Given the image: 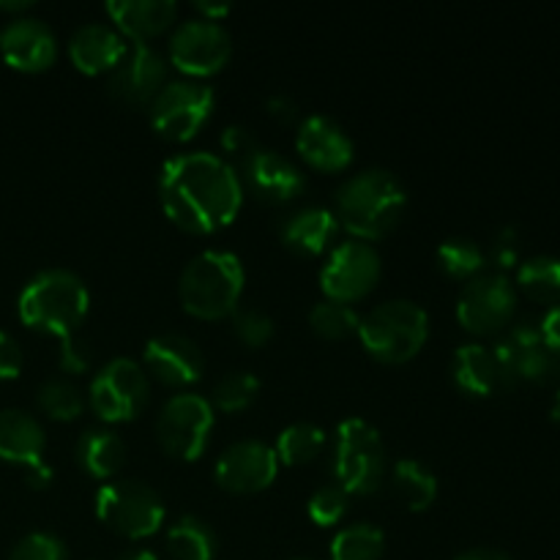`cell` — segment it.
<instances>
[{"label": "cell", "instance_id": "6da1fadb", "mask_svg": "<svg viewBox=\"0 0 560 560\" xmlns=\"http://www.w3.org/2000/svg\"><path fill=\"white\" fill-rule=\"evenodd\" d=\"M159 200L180 230L195 235L228 228L244 202V184L233 164L211 151L178 153L159 173Z\"/></svg>", "mask_w": 560, "mask_h": 560}, {"label": "cell", "instance_id": "7a4b0ae2", "mask_svg": "<svg viewBox=\"0 0 560 560\" xmlns=\"http://www.w3.org/2000/svg\"><path fill=\"white\" fill-rule=\"evenodd\" d=\"M408 191L405 184L383 167L350 175L337 191V219L359 241H377L392 233L405 217Z\"/></svg>", "mask_w": 560, "mask_h": 560}, {"label": "cell", "instance_id": "3957f363", "mask_svg": "<svg viewBox=\"0 0 560 560\" xmlns=\"http://www.w3.org/2000/svg\"><path fill=\"white\" fill-rule=\"evenodd\" d=\"M91 306L88 284L66 268H47L22 288L16 312L25 326L66 339L77 334Z\"/></svg>", "mask_w": 560, "mask_h": 560}, {"label": "cell", "instance_id": "277c9868", "mask_svg": "<svg viewBox=\"0 0 560 560\" xmlns=\"http://www.w3.org/2000/svg\"><path fill=\"white\" fill-rule=\"evenodd\" d=\"M244 284L246 273L238 255L228 249H206L180 271V304L200 320H222L241 306Z\"/></svg>", "mask_w": 560, "mask_h": 560}, {"label": "cell", "instance_id": "5b68a950", "mask_svg": "<svg viewBox=\"0 0 560 560\" xmlns=\"http://www.w3.org/2000/svg\"><path fill=\"white\" fill-rule=\"evenodd\" d=\"M355 337L366 353L383 364H405L424 348L430 337V317L416 301H383L361 317Z\"/></svg>", "mask_w": 560, "mask_h": 560}, {"label": "cell", "instance_id": "8992f818", "mask_svg": "<svg viewBox=\"0 0 560 560\" xmlns=\"http://www.w3.org/2000/svg\"><path fill=\"white\" fill-rule=\"evenodd\" d=\"M386 476V446L370 421L348 419L337 427L334 479L348 495H372Z\"/></svg>", "mask_w": 560, "mask_h": 560}, {"label": "cell", "instance_id": "52a82bcc", "mask_svg": "<svg viewBox=\"0 0 560 560\" xmlns=\"http://www.w3.org/2000/svg\"><path fill=\"white\" fill-rule=\"evenodd\" d=\"M96 514L126 539H145L164 525V503L153 487L137 479L107 481L96 492Z\"/></svg>", "mask_w": 560, "mask_h": 560}, {"label": "cell", "instance_id": "ba28073f", "mask_svg": "<svg viewBox=\"0 0 560 560\" xmlns=\"http://www.w3.org/2000/svg\"><path fill=\"white\" fill-rule=\"evenodd\" d=\"M151 381L135 359H113L93 375L88 402L104 424L131 421L145 410Z\"/></svg>", "mask_w": 560, "mask_h": 560}, {"label": "cell", "instance_id": "9c48e42d", "mask_svg": "<svg viewBox=\"0 0 560 560\" xmlns=\"http://www.w3.org/2000/svg\"><path fill=\"white\" fill-rule=\"evenodd\" d=\"M211 88L200 80H167V85L156 93L148 109H151V124L164 140L186 142L208 124L213 113Z\"/></svg>", "mask_w": 560, "mask_h": 560}, {"label": "cell", "instance_id": "30bf717a", "mask_svg": "<svg viewBox=\"0 0 560 560\" xmlns=\"http://www.w3.org/2000/svg\"><path fill=\"white\" fill-rule=\"evenodd\" d=\"M213 432V408L206 397L180 392L164 402L156 419V438L164 452L184 463H195L208 448Z\"/></svg>", "mask_w": 560, "mask_h": 560}, {"label": "cell", "instance_id": "8fae6325", "mask_svg": "<svg viewBox=\"0 0 560 560\" xmlns=\"http://www.w3.org/2000/svg\"><path fill=\"white\" fill-rule=\"evenodd\" d=\"M233 55V38L222 22L186 20L170 33V63L189 80L211 77L228 66Z\"/></svg>", "mask_w": 560, "mask_h": 560}, {"label": "cell", "instance_id": "7c38bea8", "mask_svg": "<svg viewBox=\"0 0 560 560\" xmlns=\"http://www.w3.org/2000/svg\"><path fill=\"white\" fill-rule=\"evenodd\" d=\"M514 310H517V288L506 273H479L465 288L459 290L457 299V320L465 331L498 334L512 323Z\"/></svg>", "mask_w": 560, "mask_h": 560}, {"label": "cell", "instance_id": "4fadbf2b", "mask_svg": "<svg viewBox=\"0 0 560 560\" xmlns=\"http://www.w3.org/2000/svg\"><path fill=\"white\" fill-rule=\"evenodd\" d=\"M381 255L366 241H342L328 255V262L320 271V288L328 301L353 304L370 295L381 279Z\"/></svg>", "mask_w": 560, "mask_h": 560}, {"label": "cell", "instance_id": "5bb4252c", "mask_svg": "<svg viewBox=\"0 0 560 560\" xmlns=\"http://www.w3.org/2000/svg\"><path fill=\"white\" fill-rule=\"evenodd\" d=\"M277 470L279 459L273 446L249 438V441L233 443L219 454L213 476H217L219 487L233 495H255L273 485Z\"/></svg>", "mask_w": 560, "mask_h": 560}, {"label": "cell", "instance_id": "9a60e30c", "mask_svg": "<svg viewBox=\"0 0 560 560\" xmlns=\"http://www.w3.org/2000/svg\"><path fill=\"white\" fill-rule=\"evenodd\" d=\"M107 85L120 104H151L167 85V60L148 44H129L120 63L107 74Z\"/></svg>", "mask_w": 560, "mask_h": 560}, {"label": "cell", "instance_id": "2e32d148", "mask_svg": "<svg viewBox=\"0 0 560 560\" xmlns=\"http://www.w3.org/2000/svg\"><path fill=\"white\" fill-rule=\"evenodd\" d=\"M241 184L249 186L252 195L268 206H284L306 189L299 164L268 148H257L241 162Z\"/></svg>", "mask_w": 560, "mask_h": 560}, {"label": "cell", "instance_id": "e0dca14e", "mask_svg": "<svg viewBox=\"0 0 560 560\" xmlns=\"http://www.w3.org/2000/svg\"><path fill=\"white\" fill-rule=\"evenodd\" d=\"M142 359H145L148 372L156 375L162 383H167V386H191L206 372V359H202L200 345L178 331L153 334L145 342Z\"/></svg>", "mask_w": 560, "mask_h": 560}, {"label": "cell", "instance_id": "ac0fdd59", "mask_svg": "<svg viewBox=\"0 0 560 560\" xmlns=\"http://www.w3.org/2000/svg\"><path fill=\"white\" fill-rule=\"evenodd\" d=\"M0 55L16 71H44L58 58V38L47 22L16 16L0 31Z\"/></svg>", "mask_w": 560, "mask_h": 560}, {"label": "cell", "instance_id": "d6986e66", "mask_svg": "<svg viewBox=\"0 0 560 560\" xmlns=\"http://www.w3.org/2000/svg\"><path fill=\"white\" fill-rule=\"evenodd\" d=\"M295 148L306 164L326 173H339L353 162V140L328 115H306L295 131Z\"/></svg>", "mask_w": 560, "mask_h": 560}, {"label": "cell", "instance_id": "ffe728a7", "mask_svg": "<svg viewBox=\"0 0 560 560\" xmlns=\"http://www.w3.org/2000/svg\"><path fill=\"white\" fill-rule=\"evenodd\" d=\"M126 49V38L107 22H88L69 38V58L82 74H109Z\"/></svg>", "mask_w": 560, "mask_h": 560}, {"label": "cell", "instance_id": "44dd1931", "mask_svg": "<svg viewBox=\"0 0 560 560\" xmlns=\"http://www.w3.org/2000/svg\"><path fill=\"white\" fill-rule=\"evenodd\" d=\"M107 14L113 27L135 44H148L175 22V0H109Z\"/></svg>", "mask_w": 560, "mask_h": 560}, {"label": "cell", "instance_id": "7402d4cb", "mask_svg": "<svg viewBox=\"0 0 560 560\" xmlns=\"http://www.w3.org/2000/svg\"><path fill=\"white\" fill-rule=\"evenodd\" d=\"M339 233V219L331 208L320 206H306L290 213L279 228L284 246L293 249L295 255L317 257L331 246V241Z\"/></svg>", "mask_w": 560, "mask_h": 560}, {"label": "cell", "instance_id": "603a6c76", "mask_svg": "<svg viewBox=\"0 0 560 560\" xmlns=\"http://www.w3.org/2000/svg\"><path fill=\"white\" fill-rule=\"evenodd\" d=\"M44 427L25 410H0V459L22 468H36L44 463Z\"/></svg>", "mask_w": 560, "mask_h": 560}, {"label": "cell", "instance_id": "cb8c5ba5", "mask_svg": "<svg viewBox=\"0 0 560 560\" xmlns=\"http://www.w3.org/2000/svg\"><path fill=\"white\" fill-rule=\"evenodd\" d=\"M492 353H495L506 386H514V383L545 386V383H552L560 377V355L552 353L545 342L534 345V348H514L506 339H501L492 348Z\"/></svg>", "mask_w": 560, "mask_h": 560}, {"label": "cell", "instance_id": "d4e9b609", "mask_svg": "<svg viewBox=\"0 0 560 560\" xmlns=\"http://www.w3.org/2000/svg\"><path fill=\"white\" fill-rule=\"evenodd\" d=\"M452 377L454 386L463 394H468V397H492L495 392L506 388V381H503V372L498 366L492 348L476 342L463 345L454 353Z\"/></svg>", "mask_w": 560, "mask_h": 560}, {"label": "cell", "instance_id": "484cf974", "mask_svg": "<svg viewBox=\"0 0 560 560\" xmlns=\"http://www.w3.org/2000/svg\"><path fill=\"white\" fill-rule=\"evenodd\" d=\"M77 463L93 479L109 481L118 476V470L126 463V443L120 441L118 432L107 427H91L77 441Z\"/></svg>", "mask_w": 560, "mask_h": 560}, {"label": "cell", "instance_id": "4316f807", "mask_svg": "<svg viewBox=\"0 0 560 560\" xmlns=\"http://www.w3.org/2000/svg\"><path fill=\"white\" fill-rule=\"evenodd\" d=\"M394 495L410 512H427L438 501V479L419 459H397L392 468Z\"/></svg>", "mask_w": 560, "mask_h": 560}, {"label": "cell", "instance_id": "83f0119b", "mask_svg": "<svg viewBox=\"0 0 560 560\" xmlns=\"http://www.w3.org/2000/svg\"><path fill=\"white\" fill-rule=\"evenodd\" d=\"M167 552L173 560H213L217 558V534L206 520L186 514L170 525Z\"/></svg>", "mask_w": 560, "mask_h": 560}, {"label": "cell", "instance_id": "f1b7e54d", "mask_svg": "<svg viewBox=\"0 0 560 560\" xmlns=\"http://www.w3.org/2000/svg\"><path fill=\"white\" fill-rule=\"evenodd\" d=\"M517 288L536 304H560V260L550 255H539L525 260L517 268Z\"/></svg>", "mask_w": 560, "mask_h": 560}, {"label": "cell", "instance_id": "f546056e", "mask_svg": "<svg viewBox=\"0 0 560 560\" xmlns=\"http://www.w3.org/2000/svg\"><path fill=\"white\" fill-rule=\"evenodd\" d=\"M323 448H326V432L312 421H295L279 432L273 452L282 465H310L320 457Z\"/></svg>", "mask_w": 560, "mask_h": 560}, {"label": "cell", "instance_id": "4dcf8cb0", "mask_svg": "<svg viewBox=\"0 0 560 560\" xmlns=\"http://www.w3.org/2000/svg\"><path fill=\"white\" fill-rule=\"evenodd\" d=\"M386 536L377 525L355 523L342 528L331 541V560H381Z\"/></svg>", "mask_w": 560, "mask_h": 560}, {"label": "cell", "instance_id": "1f68e13d", "mask_svg": "<svg viewBox=\"0 0 560 560\" xmlns=\"http://www.w3.org/2000/svg\"><path fill=\"white\" fill-rule=\"evenodd\" d=\"M438 266L452 279H474L485 271L487 255L476 241L470 238H446L435 252Z\"/></svg>", "mask_w": 560, "mask_h": 560}, {"label": "cell", "instance_id": "d6a6232c", "mask_svg": "<svg viewBox=\"0 0 560 560\" xmlns=\"http://www.w3.org/2000/svg\"><path fill=\"white\" fill-rule=\"evenodd\" d=\"M36 402L44 416L55 421H74L85 410V397L80 388L66 377H49L38 386Z\"/></svg>", "mask_w": 560, "mask_h": 560}, {"label": "cell", "instance_id": "836d02e7", "mask_svg": "<svg viewBox=\"0 0 560 560\" xmlns=\"http://www.w3.org/2000/svg\"><path fill=\"white\" fill-rule=\"evenodd\" d=\"M260 394V381H257L252 372H228V375L219 377L213 383V394H211V408L224 410V413H238V410H246Z\"/></svg>", "mask_w": 560, "mask_h": 560}, {"label": "cell", "instance_id": "e575fe53", "mask_svg": "<svg viewBox=\"0 0 560 560\" xmlns=\"http://www.w3.org/2000/svg\"><path fill=\"white\" fill-rule=\"evenodd\" d=\"M361 317L355 315L353 306L337 304V301H320L310 310V328L323 339H348L359 331Z\"/></svg>", "mask_w": 560, "mask_h": 560}, {"label": "cell", "instance_id": "d590c367", "mask_svg": "<svg viewBox=\"0 0 560 560\" xmlns=\"http://www.w3.org/2000/svg\"><path fill=\"white\" fill-rule=\"evenodd\" d=\"M348 492L334 481V485H323L312 492V498L306 501V514L315 525L320 528H331L339 520L348 514Z\"/></svg>", "mask_w": 560, "mask_h": 560}, {"label": "cell", "instance_id": "8d00e7d4", "mask_svg": "<svg viewBox=\"0 0 560 560\" xmlns=\"http://www.w3.org/2000/svg\"><path fill=\"white\" fill-rule=\"evenodd\" d=\"M230 320H233V334L246 348H262L273 337V320L257 306H238Z\"/></svg>", "mask_w": 560, "mask_h": 560}, {"label": "cell", "instance_id": "74e56055", "mask_svg": "<svg viewBox=\"0 0 560 560\" xmlns=\"http://www.w3.org/2000/svg\"><path fill=\"white\" fill-rule=\"evenodd\" d=\"M9 560H66V545L52 534H27L16 541Z\"/></svg>", "mask_w": 560, "mask_h": 560}, {"label": "cell", "instance_id": "f35d334b", "mask_svg": "<svg viewBox=\"0 0 560 560\" xmlns=\"http://www.w3.org/2000/svg\"><path fill=\"white\" fill-rule=\"evenodd\" d=\"M91 361H93V350L85 339L77 337V334L60 339V366H63L66 372H71V375H77V372H88L91 370Z\"/></svg>", "mask_w": 560, "mask_h": 560}, {"label": "cell", "instance_id": "ab89813d", "mask_svg": "<svg viewBox=\"0 0 560 560\" xmlns=\"http://www.w3.org/2000/svg\"><path fill=\"white\" fill-rule=\"evenodd\" d=\"M490 257H492V262L501 268V273L506 271V268L517 266V262H520V235H517V230L503 228L501 233L495 235V241H492Z\"/></svg>", "mask_w": 560, "mask_h": 560}, {"label": "cell", "instance_id": "60d3db41", "mask_svg": "<svg viewBox=\"0 0 560 560\" xmlns=\"http://www.w3.org/2000/svg\"><path fill=\"white\" fill-rule=\"evenodd\" d=\"M222 148L230 153V156L244 162V159L249 156L252 151H257L260 145H257L255 135H252L246 126H228V129L222 131Z\"/></svg>", "mask_w": 560, "mask_h": 560}, {"label": "cell", "instance_id": "b9f144b4", "mask_svg": "<svg viewBox=\"0 0 560 560\" xmlns=\"http://www.w3.org/2000/svg\"><path fill=\"white\" fill-rule=\"evenodd\" d=\"M22 372V348L11 334L0 331V381H14Z\"/></svg>", "mask_w": 560, "mask_h": 560}, {"label": "cell", "instance_id": "7bdbcfd3", "mask_svg": "<svg viewBox=\"0 0 560 560\" xmlns=\"http://www.w3.org/2000/svg\"><path fill=\"white\" fill-rule=\"evenodd\" d=\"M539 328H541V339H545L547 348H550L556 355H560V304L552 306V310L541 317Z\"/></svg>", "mask_w": 560, "mask_h": 560}, {"label": "cell", "instance_id": "ee69618b", "mask_svg": "<svg viewBox=\"0 0 560 560\" xmlns=\"http://www.w3.org/2000/svg\"><path fill=\"white\" fill-rule=\"evenodd\" d=\"M266 109L273 115V118L282 120V124H290V120L299 118V107H295L293 98L288 96H271L268 98Z\"/></svg>", "mask_w": 560, "mask_h": 560}, {"label": "cell", "instance_id": "f6af8a7d", "mask_svg": "<svg viewBox=\"0 0 560 560\" xmlns=\"http://www.w3.org/2000/svg\"><path fill=\"white\" fill-rule=\"evenodd\" d=\"M195 11L200 14V20L219 22V20H224L230 11H233V5H230V3H206V0H197Z\"/></svg>", "mask_w": 560, "mask_h": 560}, {"label": "cell", "instance_id": "bcb514c9", "mask_svg": "<svg viewBox=\"0 0 560 560\" xmlns=\"http://www.w3.org/2000/svg\"><path fill=\"white\" fill-rule=\"evenodd\" d=\"M49 481H52V468H49L47 463L27 470V485H31L33 490H44V487H49Z\"/></svg>", "mask_w": 560, "mask_h": 560}, {"label": "cell", "instance_id": "7dc6e473", "mask_svg": "<svg viewBox=\"0 0 560 560\" xmlns=\"http://www.w3.org/2000/svg\"><path fill=\"white\" fill-rule=\"evenodd\" d=\"M454 560H512V558H509L506 552L487 550V547H476V550L463 552V556H457Z\"/></svg>", "mask_w": 560, "mask_h": 560}, {"label": "cell", "instance_id": "c3c4849f", "mask_svg": "<svg viewBox=\"0 0 560 560\" xmlns=\"http://www.w3.org/2000/svg\"><path fill=\"white\" fill-rule=\"evenodd\" d=\"M120 560H159V558H156V552H151V550H135Z\"/></svg>", "mask_w": 560, "mask_h": 560}, {"label": "cell", "instance_id": "681fc988", "mask_svg": "<svg viewBox=\"0 0 560 560\" xmlns=\"http://www.w3.org/2000/svg\"><path fill=\"white\" fill-rule=\"evenodd\" d=\"M0 9H5V11H25V9H31V0H22V3H0Z\"/></svg>", "mask_w": 560, "mask_h": 560}, {"label": "cell", "instance_id": "f907efd6", "mask_svg": "<svg viewBox=\"0 0 560 560\" xmlns=\"http://www.w3.org/2000/svg\"><path fill=\"white\" fill-rule=\"evenodd\" d=\"M550 416H552V421H556V424L560 427V392L556 394V399H552V410H550Z\"/></svg>", "mask_w": 560, "mask_h": 560}, {"label": "cell", "instance_id": "816d5d0a", "mask_svg": "<svg viewBox=\"0 0 560 560\" xmlns=\"http://www.w3.org/2000/svg\"><path fill=\"white\" fill-rule=\"evenodd\" d=\"M288 560H315V558H288Z\"/></svg>", "mask_w": 560, "mask_h": 560}]
</instances>
